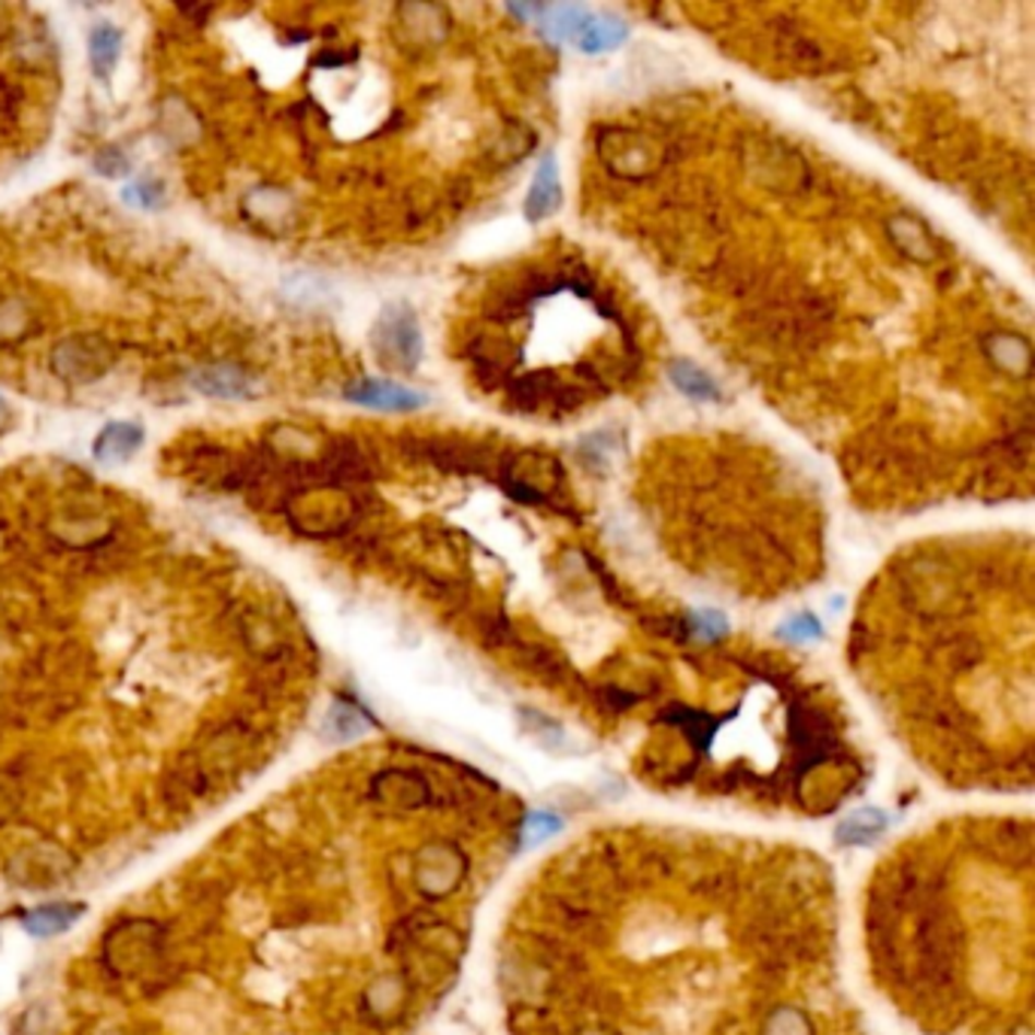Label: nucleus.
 Listing matches in <instances>:
<instances>
[{
	"label": "nucleus",
	"instance_id": "nucleus-2",
	"mask_svg": "<svg viewBox=\"0 0 1035 1035\" xmlns=\"http://www.w3.org/2000/svg\"><path fill=\"white\" fill-rule=\"evenodd\" d=\"M344 398L371 411H392V414H411L426 404V395H419L414 389L392 383V380H373V377L346 386Z\"/></svg>",
	"mask_w": 1035,
	"mask_h": 1035
},
{
	"label": "nucleus",
	"instance_id": "nucleus-6",
	"mask_svg": "<svg viewBox=\"0 0 1035 1035\" xmlns=\"http://www.w3.org/2000/svg\"><path fill=\"white\" fill-rule=\"evenodd\" d=\"M626 34H629V28H626V22L617 19V15H590L574 43L580 46V52L598 56V52H608L614 46H620V43L626 40Z\"/></svg>",
	"mask_w": 1035,
	"mask_h": 1035
},
{
	"label": "nucleus",
	"instance_id": "nucleus-13",
	"mask_svg": "<svg viewBox=\"0 0 1035 1035\" xmlns=\"http://www.w3.org/2000/svg\"><path fill=\"white\" fill-rule=\"evenodd\" d=\"M823 632V626L817 620L814 614H799V617H793V620L781 629V635L787 638V641H796V644H805V641H817Z\"/></svg>",
	"mask_w": 1035,
	"mask_h": 1035
},
{
	"label": "nucleus",
	"instance_id": "nucleus-8",
	"mask_svg": "<svg viewBox=\"0 0 1035 1035\" xmlns=\"http://www.w3.org/2000/svg\"><path fill=\"white\" fill-rule=\"evenodd\" d=\"M192 380L194 386L201 389L204 395H216V398H247L249 392L247 373H240L237 368H228V365L194 373Z\"/></svg>",
	"mask_w": 1035,
	"mask_h": 1035
},
{
	"label": "nucleus",
	"instance_id": "nucleus-7",
	"mask_svg": "<svg viewBox=\"0 0 1035 1035\" xmlns=\"http://www.w3.org/2000/svg\"><path fill=\"white\" fill-rule=\"evenodd\" d=\"M122 56V31L116 28L112 22H100L88 34V61L95 68L97 76H110Z\"/></svg>",
	"mask_w": 1035,
	"mask_h": 1035
},
{
	"label": "nucleus",
	"instance_id": "nucleus-15",
	"mask_svg": "<svg viewBox=\"0 0 1035 1035\" xmlns=\"http://www.w3.org/2000/svg\"><path fill=\"white\" fill-rule=\"evenodd\" d=\"M692 626L699 629V635L702 638H717L726 632V617L717 614V610H702V614L692 617Z\"/></svg>",
	"mask_w": 1035,
	"mask_h": 1035
},
{
	"label": "nucleus",
	"instance_id": "nucleus-11",
	"mask_svg": "<svg viewBox=\"0 0 1035 1035\" xmlns=\"http://www.w3.org/2000/svg\"><path fill=\"white\" fill-rule=\"evenodd\" d=\"M883 829V817L878 811H859L838 826V838L844 842H869Z\"/></svg>",
	"mask_w": 1035,
	"mask_h": 1035
},
{
	"label": "nucleus",
	"instance_id": "nucleus-16",
	"mask_svg": "<svg viewBox=\"0 0 1035 1035\" xmlns=\"http://www.w3.org/2000/svg\"><path fill=\"white\" fill-rule=\"evenodd\" d=\"M97 167L107 174V177H116V174H128V158H122L119 153H107V155H97Z\"/></svg>",
	"mask_w": 1035,
	"mask_h": 1035
},
{
	"label": "nucleus",
	"instance_id": "nucleus-3",
	"mask_svg": "<svg viewBox=\"0 0 1035 1035\" xmlns=\"http://www.w3.org/2000/svg\"><path fill=\"white\" fill-rule=\"evenodd\" d=\"M562 204V182H559V167H556V155H544L538 165V174L532 180V189L525 194L523 213L528 222L547 219L550 213H556Z\"/></svg>",
	"mask_w": 1035,
	"mask_h": 1035
},
{
	"label": "nucleus",
	"instance_id": "nucleus-1",
	"mask_svg": "<svg viewBox=\"0 0 1035 1035\" xmlns=\"http://www.w3.org/2000/svg\"><path fill=\"white\" fill-rule=\"evenodd\" d=\"M371 344L386 368L414 373L423 359V332L414 310L407 305H389L373 325Z\"/></svg>",
	"mask_w": 1035,
	"mask_h": 1035
},
{
	"label": "nucleus",
	"instance_id": "nucleus-5",
	"mask_svg": "<svg viewBox=\"0 0 1035 1035\" xmlns=\"http://www.w3.org/2000/svg\"><path fill=\"white\" fill-rule=\"evenodd\" d=\"M668 377H671L677 392L687 395V398L704 401V404H717V401H723V389H719L717 380L704 371V368H699L695 361L675 359L668 365Z\"/></svg>",
	"mask_w": 1035,
	"mask_h": 1035
},
{
	"label": "nucleus",
	"instance_id": "nucleus-10",
	"mask_svg": "<svg viewBox=\"0 0 1035 1035\" xmlns=\"http://www.w3.org/2000/svg\"><path fill=\"white\" fill-rule=\"evenodd\" d=\"M80 917V908H73V905H56V908H37V912H31L25 917V929H28L31 936H58V932H64L70 929V924Z\"/></svg>",
	"mask_w": 1035,
	"mask_h": 1035
},
{
	"label": "nucleus",
	"instance_id": "nucleus-4",
	"mask_svg": "<svg viewBox=\"0 0 1035 1035\" xmlns=\"http://www.w3.org/2000/svg\"><path fill=\"white\" fill-rule=\"evenodd\" d=\"M143 447V428L138 423H110L95 438L92 456L104 465H122Z\"/></svg>",
	"mask_w": 1035,
	"mask_h": 1035
},
{
	"label": "nucleus",
	"instance_id": "nucleus-12",
	"mask_svg": "<svg viewBox=\"0 0 1035 1035\" xmlns=\"http://www.w3.org/2000/svg\"><path fill=\"white\" fill-rule=\"evenodd\" d=\"M124 198L143 210H158L165 204V186L158 180H140L124 192Z\"/></svg>",
	"mask_w": 1035,
	"mask_h": 1035
},
{
	"label": "nucleus",
	"instance_id": "nucleus-14",
	"mask_svg": "<svg viewBox=\"0 0 1035 1035\" xmlns=\"http://www.w3.org/2000/svg\"><path fill=\"white\" fill-rule=\"evenodd\" d=\"M556 829H559V820H556V817L535 811V814L525 820V844H540L544 838H550Z\"/></svg>",
	"mask_w": 1035,
	"mask_h": 1035
},
{
	"label": "nucleus",
	"instance_id": "nucleus-9",
	"mask_svg": "<svg viewBox=\"0 0 1035 1035\" xmlns=\"http://www.w3.org/2000/svg\"><path fill=\"white\" fill-rule=\"evenodd\" d=\"M590 10L586 7H574V3H566V7H552V10H544V31H547V37L552 40H578L580 28L586 25V19H590Z\"/></svg>",
	"mask_w": 1035,
	"mask_h": 1035
}]
</instances>
